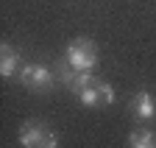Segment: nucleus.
<instances>
[{"mask_svg": "<svg viewBox=\"0 0 156 148\" xmlns=\"http://www.w3.org/2000/svg\"><path fill=\"white\" fill-rule=\"evenodd\" d=\"M70 92H73V95L81 101L84 106H92V109L109 106V103L114 101V87H112L109 81H103V78L92 76V73H78L75 81L70 84Z\"/></svg>", "mask_w": 156, "mask_h": 148, "instance_id": "nucleus-1", "label": "nucleus"}, {"mask_svg": "<svg viewBox=\"0 0 156 148\" xmlns=\"http://www.w3.org/2000/svg\"><path fill=\"white\" fill-rule=\"evenodd\" d=\"M17 140L23 148H58L56 132L42 120H25L17 132Z\"/></svg>", "mask_w": 156, "mask_h": 148, "instance_id": "nucleus-2", "label": "nucleus"}, {"mask_svg": "<svg viewBox=\"0 0 156 148\" xmlns=\"http://www.w3.org/2000/svg\"><path fill=\"white\" fill-rule=\"evenodd\" d=\"M64 59L78 70V73H92L98 67V45L92 39H87V36H78V39H73L67 45V53Z\"/></svg>", "mask_w": 156, "mask_h": 148, "instance_id": "nucleus-3", "label": "nucleus"}, {"mask_svg": "<svg viewBox=\"0 0 156 148\" xmlns=\"http://www.w3.org/2000/svg\"><path fill=\"white\" fill-rule=\"evenodd\" d=\"M17 78H20V84H25V87L34 89V92H50V89L58 84L53 67L39 64V62L23 64V67H20V73H17Z\"/></svg>", "mask_w": 156, "mask_h": 148, "instance_id": "nucleus-4", "label": "nucleus"}, {"mask_svg": "<svg viewBox=\"0 0 156 148\" xmlns=\"http://www.w3.org/2000/svg\"><path fill=\"white\" fill-rule=\"evenodd\" d=\"M131 115L136 120H153L156 117V98L151 95L148 89L136 92V95L131 98Z\"/></svg>", "mask_w": 156, "mask_h": 148, "instance_id": "nucleus-5", "label": "nucleus"}, {"mask_svg": "<svg viewBox=\"0 0 156 148\" xmlns=\"http://www.w3.org/2000/svg\"><path fill=\"white\" fill-rule=\"evenodd\" d=\"M20 53L11 48V45H0V73H3L6 78H11V76H17L20 73Z\"/></svg>", "mask_w": 156, "mask_h": 148, "instance_id": "nucleus-6", "label": "nucleus"}, {"mask_svg": "<svg viewBox=\"0 0 156 148\" xmlns=\"http://www.w3.org/2000/svg\"><path fill=\"white\" fill-rule=\"evenodd\" d=\"M128 148H156V134L148 128H134L128 134Z\"/></svg>", "mask_w": 156, "mask_h": 148, "instance_id": "nucleus-7", "label": "nucleus"}, {"mask_svg": "<svg viewBox=\"0 0 156 148\" xmlns=\"http://www.w3.org/2000/svg\"><path fill=\"white\" fill-rule=\"evenodd\" d=\"M53 73H56V81H58V84H64L67 89H70V84H73V81H75V76H78V70H75L67 59L56 62V64H53Z\"/></svg>", "mask_w": 156, "mask_h": 148, "instance_id": "nucleus-8", "label": "nucleus"}]
</instances>
